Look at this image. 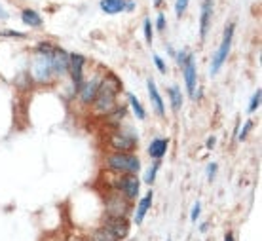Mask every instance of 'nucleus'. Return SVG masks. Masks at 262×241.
Listing matches in <instances>:
<instances>
[{"mask_svg": "<svg viewBox=\"0 0 262 241\" xmlns=\"http://www.w3.org/2000/svg\"><path fill=\"white\" fill-rule=\"evenodd\" d=\"M130 211V199L120 194L106 198V216H126Z\"/></svg>", "mask_w": 262, "mask_h": 241, "instance_id": "obj_6", "label": "nucleus"}, {"mask_svg": "<svg viewBox=\"0 0 262 241\" xmlns=\"http://www.w3.org/2000/svg\"><path fill=\"white\" fill-rule=\"evenodd\" d=\"M154 65L158 67V71H160L161 74H165V72H167V67H165V63H163V59H161L160 55H154Z\"/></svg>", "mask_w": 262, "mask_h": 241, "instance_id": "obj_26", "label": "nucleus"}, {"mask_svg": "<svg viewBox=\"0 0 262 241\" xmlns=\"http://www.w3.org/2000/svg\"><path fill=\"white\" fill-rule=\"evenodd\" d=\"M165 25H167L165 14H160L158 15V21H156V27H158V30H165Z\"/></svg>", "mask_w": 262, "mask_h": 241, "instance_id": "obj_30", "label": "nucleus"}, {"mask_svg": "<svg viewBox=\"0 0 262 241\" xmlns=\"http://www.w3.org/2000/svg\"><path fill=\"white\" fill-rule=\"evenodd\" d=\"M261 97H262V91H261V89H257V93L253 95L251 105H249V112H255V110L261 107Z\"/></svg>", "mask_w": 262, "mask_h": 241, "instance_id": "obj_23", "label": "nucleus"}, {"mask_svg": "<svg viewBox=\"0 0 262 241\" xmlns=\"http://www.w3.org/2000/svg\"><path fill=\"white\" fill-rule=\"evenodd\" d=\"M0 36H15V38H23L21 32H14V30H2Z\"/></svg>", "mask_w": 262, "mask_h": 241, "instance_id": "obj_32", "label": "nucleus"}, {"mask_svg": "<svg viewBox=\"0 0 262 241\" xmlns=\"http://www.w3.org/2000/svg\"><path fill=\"white\" fill-rule=\"evenodd\" d=\"M55 44L44 42L38 44L36 48V55L32 59V67H30V72H32V78L36 82H52L55 80V71H53V52H55Z\"/></svg>", "mask_w": 262, "mask_h": 241, "instance_id": "obj_1", "label": "nucleus"}, {"mask_svg": "<svg viewBox=\"0 0 262 241\" xmlns=\"http://www.w3.org/2000/svg\"><path fill=\"white\" fill-rule=\"evenodd\" d=\"M101 10L108 15L120 14L126 10V0H101Z\"/></svg>", "mask_w": 262, "mask_h": 241, "instance_id": "obj_15", "label": "nucleus"}, {"mask_svg": "<svg viewBox=\"0 0 262 241\" xmlns=\"http://www.w3.org/2000/svg\"><path fill=\"white\" fill-rule=\"evenodd\" d=\"M106 116H108V124H110V126H118V124H120V120L126 116V108H118L116 107L112 112H108Z\"/></svg>", "mask_w": 262, "mask_h": 241, "instance_id": "obj_20", "label": "nucleus"}, {"mask_svg": "<svg viewBox=\"0 0 262 241\" xmlns=\"http://www.w3.org/2000/svg\"><path fill=\"white\" fill-rule=\"evenodd\" d=\"M150 205H152V192H148L145 198L139 201V207H137V211H135V222H137V224H141V222L145 220Z\"/></svg>", "mask_w": 262, "mask_h": 241, "instance_id": "obj_16", "label": "nucleus"}, {"mask_svg": "<svg viewBox=\"0 0 262 241\" xmlns=\"http://www.w3.org/2000/svg\"><path fill=\"white\" fill-rule=\"evenodd\" d=\"M251 128H253V122L247 120V122H245V126H243V129H241V133H239V139H241V141H243V139H247V133L251 131Z\"/></svg>", "mask_w": 262, "mask_h": 241, "instance_id": "obj_28", "label": "nucleus"}, {"mask_svg": "<svg viewBox=\"0 0 262 241\" xmlns=\"http://www.w3.org/2000/svg\"><path fill=\"white\" fill-rule=\"evenodd\" d=\"M215 175H217V163H209V165H207V177L213 179Z\"/></svg>", "mask_w": 262, "mask_h": 241, "instance_id": "obj_31", "label": "nucleus"}, {"mask_svg": "<svg viewBox=\"0 0 262 241\" xmlns=\"http://www.w3.org/2000/svg\"><path fill=\"white\" fill-rule=\"evenodd\" d=\"M116 188L122 190V194L130 199V201H133V199L139 196L141 183H139V179H137L135 175H122L116 181Z\"/></svg>", "mask_w": 262, "mask_h": 241, "instance_id": "obj_9", "label": "nucleus"}, {"mask_svg": "<svg viewBox=\"0 0 262 241\" xmlns=\"http://www.w3.org/2000/svg\"><path fill=\"white\" fill-rule=\"evenodd\" d=\"M99 84H101V80H99V78H91L89 82L82 84L80 91H78L82 105H89V103H93L95 95H97V89H99Z\"/></svg>", "mask_w": 262, "mask_h": 241, "instance_id": "obj_11", "label": "nucleus"}, {"mask_svg": "<svg viewBox=\"0 0 262 241\" xmlns=\"http://www.w3.org/2000/svg\"><path fill=\"white\" fill-rule=\"evenodd\" d=\"M161 2H163V0H154V6H161Z\"/></svg>", "mask_w": 262, "mask_h": 241, "instance_id": "obj_37", "label": "nucleus"}, {"mask_svg": "<svg viewBox=\"0 0 262 241\" xmlns=\"http://www.w3.org/2000/svg\"><path fill=\"white\" fill-rule=\"evenodd\" d=\"M105 230L112 234L116 240H124L130 234V222L126 220V216H106Z\"/></svg>", "mask_w": 262, "mask_h": 241, "instance_id": "obj_7", "label": "nucleus"}, {"mask_svg": "<svg viewBox=\"0 0 262 241\" xmlns=\"http://www.w3.org/2000/svg\"><path fill=\"white\" fill-rule=\"evenodd\" d=\"M148 95H150V103L154 107V110L158 116H165V108H163V101H161L160 93H158V87L154 84V80H148Z\"/></svg>", "mask_w": 262, "mask_h": 241, "instance_id": "obj_13", "label": "nucleus"}, {"mask_svg": "<svg viewBox=\"0 0 262 241\" xmlns=\"http://www.w3.org/2000/svg\"><path fill=\"white\" fill-rule=\"evenodd\" d=\"M184 69V82H186V89H188V95L194 99L196 97V80H198V74H196V63H194V55L188 57V61L183 65Z\"/></svg>", "mask_w": 262, "mask_h": 241, "instance_id": "obj_10", "label": "nucleus"}, {"mask_svg": "<svg viewBox=\"0 0 262 241\" xmlns=\"http://www.w3.org/2000/svg\"><path fill=\"white\" fill-rule=\"evenodd\" d=\"M234 28H236V25H234V23H228V25H226V28H224V34H222V42H220V46H218V50H217V54H215L213 61H211V76L218 74V71L222 69V65H224V63H226V59H228L230 48H232Z\"/></svg>", "mask_w": 262, "mask_h": 241, "instance_id": "obj_4", "label": "nucleus"}, {"mask_svg": "<svg viewBox=\"0 0 262 241\" xmlns=\"http://www.w3.org/2000/svg\"><path fill=\"white\" fill-rule=\"evenodd\" d=\"M84 65H86V57L80 54H71L69 55V72L73 78L74 93L80 91V87L84 84Z\"/></svg>", "mask_w": 262, "mask_h": 241, "instance_id": "obj_5", "label": "nucleus"}, {"mask_svg": "<svg viewBox=\"0 0 262 241\" xmlns=\"http://www.w3.org/2000/svg\"><path fill=\"white\" fill-rule=\"evenodd\" d=\"M145 38L148 44H152L154 34H152V23H150V19H145Z\"/></svg>", "mask_w": 262, "mask_h": 241, "instance_id": "obj_25", "label": "nucleus"}, {"mask_svg": "<svg viewBox=\"0 0 262 241\" xmlns=\"http://www.w3.org/2000/svg\"><path fill=\"white\" fill-rule=\"evenodd\" d=\"M211 17H213V0H204L202 17H200V36H202V40H205V36H207V30H209V25H211Z\"/></svg>", "mask_w": 262, "mask_h": 241, "instance_id": "obj_12", "label": "nucleus"}, {"mask_svg": "<svg viewBox=\"0 0 262 241\" xmlns=\"http://www.w3.org/2000/svg\"><path fill=\"white\" fill-rule=\"evenodd\" d=\"M128 97H130V105H131V108H133V112H135V116H137L139 120H145L146 112H145V108L141 107V103H139V99H137V97H135L133 93H130Z\"/></svg>", "mask_w": 262, "mask_h": 241, "instance_id": "obj_19", "label": "nucleus"}, {"mask_svg": "<svg viewBox=\"0 0 262 241\" xmlns=\"http://www.w3.org/2000/svg\"><path fill=\"white\" fill-rule=\"evenodd\" d=\"M200 211H202V205L196 201V203H194V207H192V213H190V218H192L194 222L200 218Z\"/></svg>", "mask_w": 262, "mask_h": 241, "instance_id": "obj_27", "label": "nucleus"}, {"mask_svg": "<svg viewBox=\"0 0 262 241\" xmlns=\"http://www.w3.org/2000/svg\"><path fill=\"white\" fill-rule=\"evenodd\" d=\"M106 167L110 171H116L122 175H135L141 169V160L133 154L126 152H114L106 158Z\"/></svg>", "mask_w": 262, "mask_h": 241, "instance_id": "obj_3", "label": "nucleus"}, {"mask_svg": "<svg viewBox=\"0 0 262 241\" xmlns=\"http://www.w3.org/2000/svg\"><path fill=\"white\" fill-rule=\"evenodd\" d=\"M169 99H171V107H173L175 110H179L181 107H183V93H181V89L179 87H169Z\"/></svg>", "mask_w": 262, "mask_h": 241, "instance_id": "obj_18", "label": "nucleus"}, {"mask_svg": "<svg viewBox=\"0 0 262 241\" xmlns=\"http://www.w3.org/2000/svg\"><path fill=\"white\" fill-rule=\"evenodd\" d=\"M133 8H135V2H131V0H126V10H128V12H131Z\"/></svg>", "mask_w": 262, "mask_h": 241, "instance_id": "obj_34", "label": "nucleus"}, {"mask_svg": "<svg viewBox=\"0 0 262 241\" xmlns=\"http://www.w3.org/2000/svg\"><path fill=\"white\" fill-rule=\"evenodd\" d=\"M186 8H188V0H177L175 2V14H177V17L184 15Z\"/></svg>", "mask_w": 262, "mask_h": 241, "instance_id": "obj_24", "label": "nucleus"}, {"mask_svg": "<svg viewBox=\"0 0 262 241\" xmlns=\"http://www.w3.org/2000/svg\"><path fill=\"white\" fill-rule=\"evenodd\" d=\"M21 19H23V23L29 25V27H40V25H42V15L38 14V12H34V10H23Z\"/></svg>", "mask_w": 262, "mask_h": 241, "instance_id": "obj_17", "label": "nucleus"}, {"mask_svg": "<svg viewBox=\"0 0 262 241\" xmlns=\"http://www.w3.org/2000/svg\"><path fill=\"white\" fill-rule=\"evenodd\" d=\"M167 241H171V240H167Z\"/></svg>", "mask_w": 262, "mask_h": 241, "instance_id": "obj_38", "label": "nucleus"}, {"mask_svg": "<svg viewBox=\"0 0 262 241\" xmlns=\"http://www.w3.org/2000/svg\"><path fill=\"white\" fill-rule=\"evenodd\" d=\"M167 146H169L167 139H154V141L150 142V146H148V154L154 160H161V158L165 156V152H167Z\"/></svg>", "mask_w": 262, "mask_h": 241, "instance_id": "obj_14", "label": "nucleus"}, {"mask_svg": "<svg viewBox=\"0 0 262 241\" xmlns=\"http://www.w3.org/2000/svg\"><path fill=\"white\" fill-rule=\"evenodd\" d=\"M190 55H192V54H188V52H179V54H177V63H179V65H184V63L188 61Z\"/></svg>", "mask_w": 262, "mask_h": 241, "instance_id": "obj_29", "label": "nucleus"}, {"mask_svg": "<svg viewBox=\"0 0 262 241\" xmlns=\"http://www.w3.org/2000/svg\"><path fill=\"white\" fill-rule=\"evenodd\" d=\"M158 171H160V160H156V163L148 169V173L145 175V183H148V185H150V183H154V179H156V173H158Z\"/></svg>", "mask_w": 262, "mask_h": 241, "instance_id": "obj_22", "label": "nucleus"}, {"mask_svg": "<svg viewBox=\"0 0 262 241\" xmlns=\"http://www.w3.org/2000/svg\"><path fill=\"white\" fill-rule=\"evenodd\" d=\"M8 17H10V15H8V12H6V10L2 8V4H0V19H8Z\"/></svg>", "mask_w": 262, "mask_h": 241, "instance_id": "obj_33", "label": "nucleus"}, {"mask_svg": "<svg viewBox=\"0 0 262 241\" xmlns=\"http://www.w3.org/2000/svg\"><path fill=\"white\" fill-rule=\"evenodd\" d=\"M122 89V84L114 74H106L99 84L97 95L93 99V108L99 114H108L116 108V95Z\"/></svg>", "mask_w": 262, "mask_h": 241, "instance_id": "obj_2", "label": "nucleus"}, {"mask_svg": "<svg viewBox=\"0 0 262 241\" xmlns=\"http://www.w3.org/2000/svg\"><path fill=\"white\" fill-rule=\"evenodd\" d=\"M110 146L116 152H130L137 146V137L133 133H124V131H116L110 135Z\"/></svg>", "mask_w": 262, "mask_h": 241, "instance_id": "obj_8", "label": "nucleus"}, {"mask_svg": "<svg viewBox=\"0 0 262 241\" xmlns=\"http://www.w3.org/2000/svg\"><path fill=\"white\" fill-rule=\"evenodd\" d=\"M213 146H215V137L207 139V148H213Z\"/></svg>", "mask_w": 262, "mask_h": 241, "instance_id": "obj_35", "label": "nucleus"}, {"mask_svg": "<svg viewBox=\"0 0 262 241\" xmlns=\"http://www.w3.org/2000/svg\"><path fill=\"white\" fill-rule=\"evenodd\" d=\"M224 241H234V234H232V232H228V234H226Z\"/></svg>", "mask_w": 262, "mask_h": 241, "instance_id": "obj_36", "label": "nucleus"}, {"mask_svg": "<svg viewBox=\"0 0 262 241\" xmlns=\"http://www.w3.org/2000/svg\"><path fill=\"white\" fill-rule=\"evenodd\" d=\"M91 241H118V240L112 236V234H108L105 228H101V230H97V232L93 234Z\"/></svg>", "mask_w": 262, "mask_h": 241, "instance_id": "obj_21", "label": "nucleus"}]
</instances>
